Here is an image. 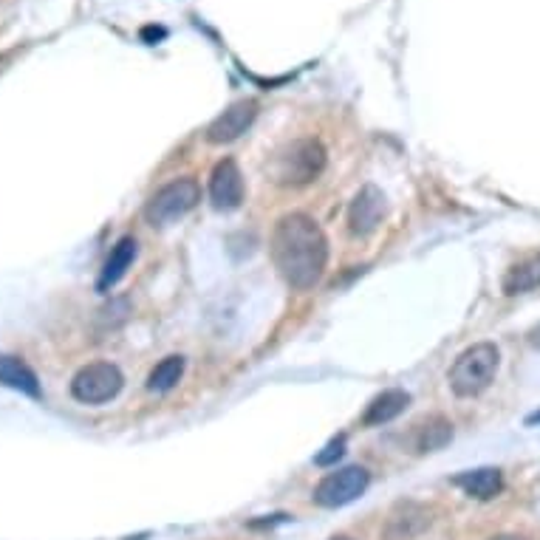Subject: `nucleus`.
<instances>
[{
    "mask_svg": "<svg viewBox=\"0 0 540 540\" xmlns=\"http://www.w3.org/2000/svg\"><path fill=\"white\" fill-rule=\"evenodd\" d=\"M272 261L292 289H314L328 263L326 232L306 213L283 215L272 232Z\"/></svg>",
    "mask_w": 540,
    "mask_h": 540,
    "instance_id": "nucleus-1",
    "label": "nucleus"
},
{
    "mask_svg": "<svg viewBox=\"0 0 540 540\" xmlns=\"http://www.w3.org/2000/svg\"><path fill=\"white\" fill-rule=\"evenodd\" d=\"M326 170V148L317 139H297L275 153L269 164L272 181L280 187H303Z\"/></svg>",
    "mask_w": 540,
    "mask_h": 540,
    "instance_id": "nucleus-2",
    "label": "nucleus"
},
{
    "mask_svg": "<svg viewBox=\"0 0 540 540\" xmlns=\"http://www.w3.org/2000/svg\"><path fill=\"white\" fill-rule=\"evenodd\" d=\"M501 365V351L492 343H475L467 351H461L459 360L450 368V388L461 399H470L484 393L492 385V379L498 374Z\"/></svg>",
    "mask_w": 540,
    "mask_h": 540,
    "instance_id": "nucleus-3",
    "label": "nucleus"
},
{
    "mask_svg": "<svg viewBox=\"0 0 540 540\" xmlns=\"http://www.w3.org/2000/svg\"><path fill=\"white\" fill-rule=\"evenodd\" d=\"M201 201V187L196 179L184 176V179L170 181L164 184L162 190H156L150 201L145 204V218L150 227H173L176 221H181L187 213L196 210V204Z\"/></svg>",
    "mask_w": 540,
    "mask_h": 540,
    "instance_id": "nucleus-4",
    "label": "nucleus"
},
{
    "mask_svg": "<svg viewBox=\"0 0 540 540\" xmlns=\"http://www.w3.org/2000/svg\"><path fill=\"white\" fill-rule=\"evenodd\" d=\"M122 385L125 377L114 362H91L71 379V396L82 405H105L119 396Z\"/></svg>",
    "mask_w": 540,
    "mask_h": 540,
    "instance_id": "nucleus-5",
    "label": "nucleus"
},
{
    "mask_svg": "<svg viewBox=\"0 0 540 540\" xmlns=\"http://www.w3.org/2000/svg\"><path fill=\"white\" fill-rule=\"evenodd\" d=\"M371 475L365 467H343L337 473H328L317 487H314V504L326 509H337L357 501L362 492L368 490Z\"/></svg>",
    "mask_w": 540,
    "mask_h": 540,
    "instance_id": "nucleus-6",
    "label": "nucleus"
},
{
    "mask_svg": "<svg viewBox=\"0 0 540 540\" xmlns=\"http://www.w3.org/2000/svg\"><path fill=\"white\" fill-rule=\"evenodd\" d=\"M258 116V102L255 99H241V102H232L224 114H218L207 128V142L210 145H230L235 139H241L252 122Z\"/></svg>",
    "mask_w": 540,
    "mask_h": 540,
    "instance_id": "nucleus-7",
    "label": "nucleus"
},
{
    "mask_svg": "<svg viewBox=\"0 0 540 540\" xmlns=\"http://www.w3.org/2000/svg\"><path fill=\"white\" fill-rule=\"evenodd\" d=\"M210 201L218 213H232L244 201V176L235 159H221L210 176Z\"/></svg>",
    "mask_w": 540,
    "mask_h": 540,
    "instance_id": "nucleus-8",
    "label": "nucleus"
},
{
    "mask_svg": "<svg viewBox=\"0 0 540 540\" xmlns=\"http://www.w3.org/2000/svg\"><path fill=\"white\" fill-rule=\"evenodd\" d=\"M382 218H385V196L379 187L365 184L348 207V232L354 238H368L371 232H377Z\"/></svg>",
    "mask_w": 540,
    "mask_h": 540,
    "instance_id": "nucleus-9",
    "label": "nucleus"
},
{
    "mask_svg": "<svg viewBox=\"0 0 540 540\" xmlns=\"http://www.w3.org/2000/svg\"><path fill=\"white\" fill-rule=\"evenodd\" d=\"M433 524L430 509L416 501H399L388 512V521L382 526V540H413Z\"/></svg>",
    "mask_w": 540,
    "mask_h": 540,
    "instance_id": "nucleus-10",
    "label": "nucleus"
},
{
    "mask_svg": "<svg viewBox=\"0 0 540 540\" xmlns=\"http://www.w3.org/2000/svg\"><path fill=\"white\" fill-rule=\"evenodd\" d=\"M136 252H139L136 238H131V235L119 238V244L111 249L108 261H105V266H102V275H99V280H97L99 292L114 289L116 283L125 278V272H128V269H131V263L136 261Z\"/></svg>",
    "mask_w": 540,
    "mask_h": 540,
    "instance_id": "nucleus-11",
    "label": "nucleus"
},
{
    "mask_svg": "<svg viewBox=\"0 0 540 540\" xmlns=\"http://www.w3.org/2000/svg\"><path fill=\"white\" fill-rule=\"evenodd\" d=\"M453 484L464 490L470 498H478V501H492L498 498L501 490H504V475L495 467H481V470H467V473H459L453 478Z\"/></svg>",
    "mask_w": 540,
    "mask_h": 540,
    "instance_id": "nucleus-12",
    "label": "nucleus"
},
{
    "mask_svg": "<svg viewBox=\"0 0 540 540\" xmlns=\"http://www.w3.org/2000/svg\"><path fill=\"white\" fill-rule=\"evenodd\" d=\"M413 450L416 453H436L453 442V425L444 416H427L425 422L413 425Z\"/></svg>",
    "mask_w": 540,
    "mask_h": 540,
    "instance_id": "nucleus-13",
    "label": "nucleus"
},
{
    "mask_svg": "<svg viewBox=\"0 0 540 540\" xmlns=\"http://www.w3.org/2000/svg\"><path fill=\"white\" fill-rule=\"evenodd\" d=\"M410 405V393L408 391H399V388H393V391H382L368 405L365 410V416H362V425L365 427H382L393 422L396 416H402L405 408Z\"/></svg>",
    "mask_w": 540,
    "mask_h": 540,
    "instance_id": "nucleus-14",
    "label": "nucleus"
},
{
    "mask_svg": "<svg viewBox=\"0 0 540 540\" xmlns=\"http://www.w3.org/2000/svg\"><path fill=\"white\" fill-rule=\"evenodd\" d=\"M0 385L26 393V396H40V382L34 377L32 368L17 357H9V354L0 357Z\"/></svg>",
    "mask_w": 540,
    "mask_h": 540,
    "instance_id": "nucleus-15",
    "label": "nucleus"
},
{
    "mask_svg": "<svg viewBox=\"0 0 540 540\" xmlns=\"http://www.w3.org/2000/svg\"><path fill=\"white\" fill-rule=\"evenodd\" d=\"M184 377V357L179 354H170V357H164L153 371H150L148 377V391L153 393H167L173 391L176 385Z\"/></svg>",
    "mask_w": 540,
    "mask_h": 540,
    "instance_id": "nucleus-16",
    "label": "nucleus"
},
{
    "mask_svg": "<svg viewBox=\"0 0 540 540\" xmlns=\"http://www.w3.org/2000/svg\"><path fill=\"white\" fill-rule=\"evenodd\" d=\"M540 286V255L538 258H529V261L518 263L507 278H504V292L507 295H521L529 289H538Z\"/></svg>",
    "mask_w": 540,
    "mask_h": 540,
    "instance_id": "nucleus-17",
    "label": "nucleus"
},
{
    "mask_svg": "<svg viewBox=\"0 0 540 540\" xmlns=\"http://www.w3.org/2000/svg\"><path fill=\"white\" fill-rule=\"evenodd\" d=\"M343 453H345V436H337V439H331V442L323 447V453L314 456V464H317V467H331L334 461L343 459Z\"/></svg>",
    "mask_w": 540,
    "mask_h": 540,
    "instance_id": "nucleus-18",
    "label": "nucleus"
},
{
    "mask_svg": "<svg viewBox=\"0 0 540 540\" xmlns=\"http://www.w3.org/2000/svg\"><path fill=\"white\" fill-rule=\"evenodd\" d=\"M490 540H526V538H521V535H495V538Z\"/></svg>",
    "mask_w": 540,
    "mask_h": 540,
    "instance_id": "nucleus-19",
    "label": "nucleus"
},
{
    "mask_svg": "<svg viewBox=\"0 0 540 540\" xmlns=\"http://www.w3.org/2000/svg\"><path fill=\"white\" fill-rule=\"evenodd\" d=\"M331 540H351V538H345V535H340V538H331Z\"/></svg>",
    "mask_w": 540,
    "mask_h": 540,
    "instance_id": "nucleus-20",
    "label": "nucleus"
}]
</instances>
